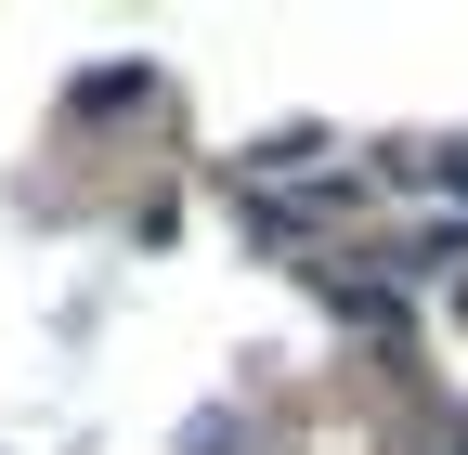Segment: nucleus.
<instances>
[{"label": "nucleus", "mask_w": 468, "mask_h": 455, "mask_svg": "<svg viewBox=\"0 0 468 455\" xmlns=\"http://www.w3.org/2000/svg\"><path fill=\"white\" fill-rule=\"evenodd\" d=\"M442 169H455V183H468V143H455V156H442Z\"/></svg>", "instance_id": "1"}]
</instances>
